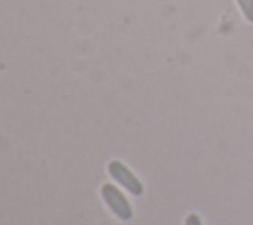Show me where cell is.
<instances>
[{"mask_svg": "<svg viewBox=\"0 0 253 225\" xmlns=\"http://www.w3.org/2000/svg\"><path fill=\"white\" fill-rule=\"evenodd\" d=\"M239 10L247 22H253V0H237Z\"/></svg>", "mask_w": 253, "mask_h": 225, "instance_id": "3", "label": "cell"}, {"mask_svg": "<svg viewBox=\"0 0 253 225\" xmlns=\"http://www.w3.org/2000/svg\"><path fill=\"white\" fill-rule=\"evenodd\" d=\"M107 170H109V174H111V178L119 184V186H123L128 193H132V195H140L142 193V182L121 162V160H113V162H109V166H107Z\"/></svg>", "mask_w": 253, "mask_h": 225, "instance_id": "2", "label": "cell"}, {"mask_svg": "<svg viewBox=\"0 0 253 225\" xmlns=\"http://www.w3.org/2000/svg\"><path fill=\"white\" fill-rule=\"evenodd\" d=\"M184 225H202V219H200V217H198L196 213H190V215L186 217Z\"/></svg>", "mask_w": 253, "mask_h": 225, "instance_id": "4", "label": "cell"}, {"mask_svg": "<svg viewBox=\"0 0 253 225\" xmlns=\"http://www.w3.org/2000/svg\"><path fill=\"white\" fill-rule=\"evenodd\" d=\"M101 195L107 203V207L121 219V221H128L132 217V207L126 199V195L113 184H103L101 188Z\"/></svg>", "mask_w": 253, "mask_h": 225, "instance_id": "1", "label": "cell"}]
</instances>
